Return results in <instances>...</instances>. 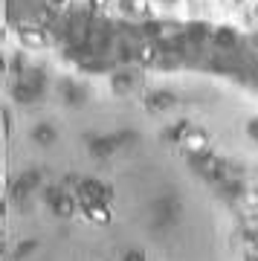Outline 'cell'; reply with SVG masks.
Masks as SVG:
<instances>
[{
	"label": "cell",
	"mask_w": 258,
	"mask_h": 261,
	"mask_svg": "<svg viewBox=\"0 0 258 261\" xmlns=\"http://www.w3.org/2000/svg\"><path fill=\"white\" fill-rule=\"evenodd\" d=\"M20 38L26 41L29 47H44V41H47L41 32H32V29H23V32H20Z\"/></svg>",
	"instance_id": "7a4b0ae2"
},
{
	"label": "cell",
	"mask_w": 258,
	"mask_h": 261,
	"mask_svg": "<svg viewBox=\"0 0 258 261\" xmlns=\"http://www.w3.org/2000/svg\"><path fill=\"white\" fill-rule=\"evenodd\" d=\"M128 261H142V255H137V252H134V255H131Z\"/></svg>",
	"instance_id": "52a82bcc"
},
{
	"label": "cell",
	"mask_w": 258,
	"mask_h": 261,
	"mask_svg": "<svg viewBox=\"0 0 258 261\" xmlns=\"http://www.w3.org/2000/svg\"><path fill=\"white\" fill-rule=\"evenodd\" d=\"M128 6L134 12H145V9H148V3H145V0H128Z\"/></svg>",
	"instance_id": "277c9868"
},
{
	"label": "cell",
	"mask_w": 258,
	"mask_h": 261,
	"mask_svg": "<svg viewBox=\"0 0 258 261\" xmlns=\"http://www.w3.org/2000/svg\"><path fill=\"white\" fill-rule=\"evenodd\" d=\"M249 261H258V258H249Z\"/></svg>",
	"instance_id": "9c48e42d"
},
{
	"label": "cell",
	"mask_w": 258,
	"mask_h": 261,
	"mask_svg": "<svg viewBox=\"0 0 258 261\" xmlns=\"http://www.w3.org/2000/svg\"><path fill=\"white\" fill-rule=\"evenodd\" d=\"M87 218H90V221H96V223H108L110 221V212L105 209V206L90 203V206H87Z\"/></svg>",
	"instance_id": "6da1fadb"
},
{
	"label": "cell",
	"mask_w": 258,
	"mask_h": 261,
	"mask_svg": "<svg viewBox=\"0 0 258 261\" xmlns=\"http://www.w3.org/2000/svg\"><path fill=\"white\" fill-rule=\"evenodd\" d=\"M90 6H93L96 12H102L105 6H108V0H90Z\"/></svg>",
	"instance_id": "8992f818"
},
{
	"label": "cell",
	"mask_w": 258,
	"mask_h": 261,
	"mask_svg": "<svg viewBox=\"0 0 258 261\" xmlns=\"http://www.w3.org/2000/svg\"><path fill=\"white\" fill-rule=\"evenodd\" d=\"M52 3H67V0H52Z\"/></svg>",
	"instance_id": "ba28073f"
},
{
	"label": "cell",
	"mask_w": 258,
	"mask_h": 261,
	"mask_svg": "<svg viewBox=\"0 0 258 261\" xmlns=\"http://www.w3.org/2000/svg\"><path fill=\"white\" fill-rule=\"evenodd\" d=\"M139 61H142V64L154 61V47H151V44H142V50H139Z\"/></svg>",
	"instance_id": "3957f363"
},
{
	"label": "cell",
	"mask_w": 258,
	"mask_h": 261,
	"mask_svg": "<svg viewBox=\"0 0 258 261\" xmlns=\"http://www.w3.org/2000/svg\"><path fill=\"white\" fill-rule=\"evenodd\" d=\"M189 145H191V148H203V137H200V134H191Z\"/></svg>",
	"instance_id": "5b68a950"
}]
</instances>
